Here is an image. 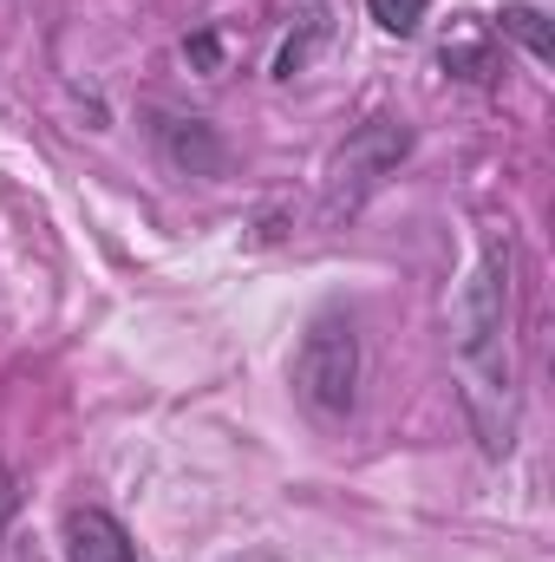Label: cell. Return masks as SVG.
I'll return each mask as SVG.
<instances>
[{
	"label": "cell",
	"mask_w": 555,
	"mask_h": 562,
	"mask_svg": "<svg viewBox=\"0 0 555 562\" xmlns=\"http://www.w3.org/2000/svg\"><path fill=\"white\" fill-rule=\"evenodd\" d=\"M13 510H20V484H13V471L0 464V537H7V524H13Z\"/></svg>",
	"instance_id": "cell-9"
},
{
	"label": "cell",
	"mask_w": 555,
	"mask_h": 562,
	"mask_svg": "<svg viewBox=\"0 0 555 562\" xmlns=\"http://www.w3.org/2000/svg\"><path fill=\"white\" fill-rule=\"evenodd\" d=\"M517 243L490 236L471 281L451 301V367L464 386V413L477 425L484 458L517 451L523 393H517Z\"/></svg>",
	"instance_id": "cell-1"
},
{
	"label": "cell",
	"mask_w": 555,
	"mask_h": 562,
	"mask_svg": "<svg viewBox=\"0 0 555 562\" xmlns=\"http://www.w3.org/2000/svg\"><path fill=\"white\" fill-rule=\"evenodd\" d=\"M444 66H464V79H490V53H484V26L464 20L457 40H444Z\"/></svg>",
	"instance_id": "cell-7"
},
{
	"label": "cell",
	"mask_w": 555,
	"mask_h": 562,
	"mask_svg": "<svg viewBox=\"0 0 555 562\" xmlns=\"http://www.w3.org/2000/svg\"><path fill=\"white\" fill-rule=\"evenodd\" d=\"M497 33H510V40H517V46H523V53H530L536 66H550V59H555L550 13H543V7H530V0H517V7H503V13H497Z\"/></svg>",
	"instance_id": "cell-6"
},
{
	"label": "cell",
	"mask_w": 555,
	"mask_h": 562,
	"mask_svg": "<svg viewBox=\"0 0 555 562\" xmlns=\"http://www.w3.org/2000/svg\"><path fill=\"white\" fill-rule=\"evenodd\" d=\"M406 150H412V132L393 125V119H373L366 132H353L347 150L327 164V216H353V210L399 170Z\"/></svg>",
	"instance_id": "cell-3"
},
{
	"label": "cell",
	"mask_w": 555,
	"mask_h": 562,
	"mask_svg": "<svg viewBox=\"0 0 555 562\" xmlns=\"http://www.w3.org/2000/svg\"><path fill=\"white\" fill-rule=\"evenodd\" d=\"M294 393L320 419H347L360 400V327L347 307H320L294 353Z\"/></svg>",
	"instance_id": "cell-2"
},
{
	"label": "cell",
	"mask_w": 555,
	"mask_h": 562,
	"mask_svg": "<svg viewBox=\"0 0 555 562\" xmlns=\"http://www.w3.org/2000/svg\"><path fill=\"white\" fill-rule=\"evenodd\" d=\"M66 562H144V557L112 510L79 504V510H66Z\"/></svg>",
	"instance_id": "cell-4"
},
{
	"label": "cell",
	"mask_w": 555,
	"mask_h": 562,
	"mask_svg": "<svg viewBox=\"0 0 555 562\" xmlns=\"http://www.w3.org/2000/svg\"><path fill=\"white\" fill-rule=\"evenodd\" d=\"M366 13H373V26H380V33L412 40L418 26H424V13H431V0H366Z\"/></svg>",
	"instance_id": "cell-8"
},
{
	"label": "cell",
	"mask_w": 555,
	"mask_h": 562,
	"mask_svg": "<svg viewBox=\"0 0 555 562\" xmlns=\"http://www.w3.org/2000/svg\"><path fill=\"white\" fill-rule=\"evenodd\" d=\"M157 138L170 150V164L190 170V177L223 170V144H216V132H209L203 119H170V112H157Z\"/></svg>",
	"instance_id": "cell-5"
}]
</instances>
